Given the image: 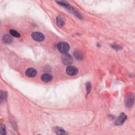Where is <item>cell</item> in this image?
<instances>
[{
  "label": "cell",
  "instance_id": "277c9868",
  "mask_svg": "<svg viewBox=\"0 0 135 135\" xmlns=\"http://www.w3.org/2000/svg\"><path fill=\"white\" fill-rule=\"evenodd\" d=\"M31 37L34 40L36 41H38V42L43 41L45 39V37H44V34L40 32H33L32 33Z\"/></svg>",
  "mask_w": 135,
  "mask_h": 135
},
{
  "label": "cell",
  "instance_id": "52a82bcc",
  "mask_svg": "<svg viewBox=\"0 0 135 135\" xmlns=\"http://www.w3.org/2000/svg\"><path fill=\"white\" fill-rule=\"evenodd\" d=\"M37 74V71L34 68H29L25 71V75L27 77L33 78Z\"/></svg>",
  "mask_w": 135,
  "mask_h": 135
},
{
  "label": "cell",
  "instance_id": "ba28073f",
  "mask_svg": "<svg viewBox=\"0 0 135 135\" xmlns=\"http://www.w3.org/2000/svg\"><path fill=\"white\" fill-rule=\"evenodd\" d=\"M52 76L49 73H44L41 76V79L42 81L44 82H48L52 80Z\"/></svg>",
  "mask_w": 135,
  "mask_h": 135
},
{
  "label": "cell",
  "instance_id": "9c48e42d",
  "mask_svg": "<svg viewBox=\"0 0 135 135\" xmlns=\"http://www.w3.org/2000/svg\"><path fill=\"white\" fill-rule=\"evenodd\" d=\"M56 22H57L58 25L60 27H62L64 26L65 24V19L64 17L62 16H59L56 18Z\"/></svg>",
  "mask_w": 135,
  "mask_h": 135
},
{
  "label": "cell",
  "instance_id": "6da1fadb",
  "mask_svg": "<svg viewBox=\"0 0 135 135\" xmlns=\"http://www.w3.org/2000/svg\"><path fill=\"white\" fill-rule=\"evenodd\" d=\"M59 51L62 53H67L70 49V46L66 42H61L58 44Z\"/></svg>",
  "mask_w": 135,
  "mask_h": 135
},
{
  "label": "cell",
  "instance_id": "5b68a950",
  "mask_svg": "<svg viewBox=\"0 0 135 135\" xmlns=\"http://www.w3.org/2000/svg\"><path fill=\"white\" fill-rule=\"evenodd\" d=\"M127 119V116L124 113H122L119 116V117L116 120L115 124L117 126L122 125L126 122Z\"/></svg>",
  "mask_w": 135,
  "mask_h": 135
},
{
  "label": "cell",
  "instance_id": "30bf717a",
  "mask_svg": "<svg viewBox=\"0 0 135 135\" xmlns=\"http://www.w3.org/2000/svg\"><path fill=\"white\" fill-rule=\"evenodd\" d=\"M3 41L6 44H10L12 41V38L9 34H5L3 36Z\"/></svg>",
  "mask_w": 135,
  "mask_h": 135
},
{
  "label": "cell",
  "instance_id": "7a4b0ae2",
  "mask_svg": "<svg viewBox=\"0 0 135 135\" xmlns=\"http://www.w3.org/2000/svg\"><path fill=\"white\" fill-rule=\"evenodd\" d=\"M125 102L127 107L130 108L134 103V96L132 94L130 93L126 95L125 99Z\"/></svg>",
  "mask_w": 135,
  "mask_h": 135
},
{
  "label": "cell",
  "instance_id": "8fae6325",
  "mask_svg": "<svg viewBox=\"0 0 135 135\" xmlns=\"http://www.w3.org/2000/svg\"><path fill=\"white\" fill-rule=\"evenodd\" d=\"M55 132L56 134H60V135H63V134H65L66 133L65 131L62 128L60 127H56L55 128Z\"/></svg>",
  "mask_w": 135,
  "mask_h": 135
},
{
  "label": "cell",
  "instance_id": "4fadbf2b",
  "mask_svg": "<svg viewBox=\"0 0 135 135\" xmlns=\"http://www.w3.org/2000/svg\"><path fill=\"white\" fill-rule=\"evenodd\" d=\"M10 33L14 37L20 38L21 37L20 34L18 32H17V31H16L14 30H11L10 31Z\"/></svg>",
  "mask_w": 135,
  "mask_h": 135
},
{
  "label": "cell",
  "instance_id": "3957f363",
  "mask_svg": "<svg viewBox=\"0 0 135 135\" xmlns=\"http://www.w3.org/2000/svg\"><path fill=\"white\" fill-rule=\"evenodd\" d=\"M61 60L65 65H70L73 62L72 56L67 53H64L61 56Z\"/></svg>",
  "mask_w": 135,
  "mask_h": 135
},
{
  "label": "cell",
  "instance_id": "9a60e30c",
  "mask_svg": "<svg viewBox=\"0 0 135 135\" xmlns=\"http://www.w3.org/2000/svg\"><path fill=\"white\" fill-rule=\"evenodd\" d=\"M0 134L1 135L6 134V128L4 125H1V129H0Z\"/></svg>",
  "mask_w": 135,
  "mask_h": 135
},
{
  "label": "cell",
  "instance_id": "8992f818",
  "mask_svg": "<svg viewBox=\"0 0 135 135\" xmlns=\"http://www.w3.org/2000/svg\"><path fill=\"white\" fill-rule=\"evenodd\" d=\"M66 72L69 76H73L78 74V70L74 66H69L66 69Z\"/></svg>",
  "mask_w": 135,
  "mask_h": 135
},
{
  "label": "cell",
  "instance_id": "2e32d148",
  "mask_svg": "<svg viewBox=\"0 0 135 135\" xmlns=\"http://www.w3.org/2000/svg\"><path fill=\"white\" fill-rule=\"evenodd\" d=\"M86 88L87 91V94H89L91 90V84L90 82H87L86 84Z\"/></svg>",
  "mask_w": 135,
  "mask_h": 135
},
{
  "label": "cell",
  "instance_id": "7c38bea8",
  "mask_svg": "<svg viewBox=\"0 0 135 135\" xmlns=\"http://www.w3.org/2000/svg\"><path fill=\"white\" fill-rule=\"evenodd\" d=\"M74 55L76 58H77L78 60H81L83 58L82 54L80 51H75V52L74 53Z\"/></svg>",
  "mask_w": 135,
  "mask_h": 135
},
{
  "label": "cell",
  "instance_id": "5bb4252c",
  "mask_svg": "<svg viewBox=\"0 0 135 135\" xmlns=\"http://www.w3.org/2000/svg\"><path fill=\"white\" fill-rule=\"evenodd\" d=\"M7 98V94L4 91H2L1 94V102H4L6 101Z\"/></svg>",
  "mask_w": 135,
  "mask_h": 135
}]
</instances>
